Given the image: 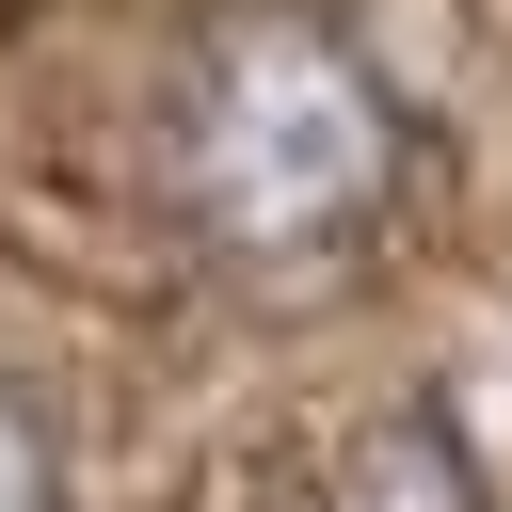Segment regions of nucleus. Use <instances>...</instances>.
<instances>
[{"mask_svg":"<svg viewBox=\"0 0 512 512\" xmlns=\"http://www.w3.org/2000/svg\"><path fill=\"white\" fill-rule=\"evenodd\" d=\"M144 176L160 224L224 272H336L400 176H416V112L368 64L352 16L320 0H224L176 32L160 96H144Z\"/></svg>","mask_w":512,"mask_h":512,"instance_id":"1","label":"nucleus"},{"mask_svg":"<svg viewBox=\"0 0 512 512\" xmlns=\"http://www.w3.org/2000/svg\"><path fill=\"white\" fill-rule=\"evenodd\" d=\"M304 512H496V480L464 464V432L448 416H384V432H352L336 464H320V496Z\"/></svg>","mask_w":512,"mask_h":512,"instance_id":"2","label":"nucleus"},{"mask_svg":"<svg viewBox=\"0 0 512 512\" xmlns=\"http://www.w3.org/2000/svg\"><path fill=\"white\" fill-rule=\"evenodd\" d=\"M0 512H80L64 496V432H48L32 384H0Z\"/></svg>","mask_w":512,"mask_h":512,"instance_id":"3","label":"nucleus"}]
</instances>
